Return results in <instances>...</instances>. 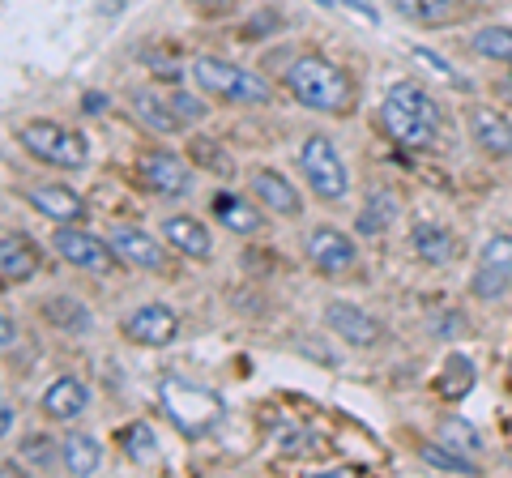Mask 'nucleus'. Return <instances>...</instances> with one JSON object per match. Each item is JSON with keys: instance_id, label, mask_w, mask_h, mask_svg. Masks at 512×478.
I'll return each mask as SVG.
<instances>
[{"instance_id": "8", "label": "nucleus", "mask_w": 512, "mask_h": 478, "mask_svg": "<svg viewBox=\"0 0 512 478\" xmlns=\"http://www.w3.org/2000/svg\"><path fill=\"white\" fill-rule=\"evenodd\" d=\"M303 257L312 261L316 274L342 278L359 265V244L338 227H316V231H308V239H303Z\"/></svg>"}, {"instance_id": "26", "label": "nucleus", "mask_w": 512, "mask_h": 478, "mask_svg": "<svg viewBox=\"0 0 512 478\" xmlns=\"http://www.w3.org/2000/svg\"><path fill=\"white\" fill-rule=\"evenodd\" d=\"M470 47L491 65H512V26H483L470 35Z\"/></svg>"}, {"instance_id": "39", "label": "nucleus", "mask_w": 512, "mask_h": 478, "mask_svg": "<svg viewBox=\"0 0 512 478\" xmlns=\"http://www.w3.org/2000/svg\"><path fill=\"white\" fill-rule=\"evenodd\" d=\"M453 5H461V9H478V5H487V0H453Z\"/></svg>"}, {"instance_id": "15", "label": "nucleus", "mask_w": 512, "mask_h": 478, "mask_svg": "<svg viewBox=\"0 0 512 478\" xmlns=\"http://www.w3.org/2000/svg\"><path fill=\"white\" fill-rule=\"evenodd\" d=\"M210 214L231 235H261L265 231V218H269V210L256 197L248 201V197H239V193H222V188L210 197Z\"/></svg>"}, {"instance_id": "32", "label": "nucleus", "mask_w": 512, "mask_h": 478, "mask_svg": "<svg viewBox=\"0 0 512 478\" xmlns=\"http://www.w3.org/2000/svg\"><path fill=\"white\" fill-rule=\"evenodd\" d=\"M508 286H512V278L500 274L495 265H478L474 278H470V291H474L478 299H500V295H508Z\"/></svg>"}, {"instance_id": "17", "label": "nucleus", "mask_w": 512, "mask_h": 478, "mask_svg": "<svg viewBox=\"0 0 512 478\" xmlns=\"http://www.w3.org/2000/svg\"><path fill=\"white\" fill-rule=\"evenodd\" d=\"M39 406H43V414L52 423H77L90 410V389L77 376H56L52 385L43 389Z\"/></svg>"}, {"instance_id": "40", "label": "nucleus", "mask_w": 512, "mask_h": 478, "mask_svg": "<svg viewBox=\"0 0 512 478\" xmlns=\"http://www.w3.org/2000/svg\"><path fill=\"white\" fill-rule=\"evenodd\" d=\"M205 5H231V0H205Z\"/></svg>"}, {"instance_id": "37", "label": "nucleus", "mask_w": 512, "mask_h": 478, "mask_svg": "<svg viewBox=\"0 0 512 478\" xmlns=\"http://www.w3.org/2000/svg\"><path fill=\"white\" fill-rule=\"evenodd\" d=\"M0 427H5V436L13 432V402H0Z\"/></svg>"}, {"instance_id": "31", "label": "nucleus", "mask_w": 512, "mask_h": 478, "mask_svg": "<svg viewBox=\"0 0 512 478\" xmlns=\"http://www.w3.org/2000/svg\"><path fill=\"white\" fill-rule=\"evenodd\" d=\"M436 440H444V444H453L457 453H483V440H478V432H474V423H466V419H457V414H444L440 419V427H436Z\"/></svg>"}, {"instance_id": "1", "label": "nucleus", "mask_w": 512, "mask_h": 478, "mask_svg": "<svg viewBox=\"0 0 512 478\" xmlns=\"http://www.w3.org/2000/svg\"><path fill=\"white\" fill-rule=\"evenodd\" d=\"M286 90H291L299 107L320 111V116H350V107H355V77H350V69L320 52L291 56Z\"/></svg>"}, {"instance_id": "10", "label": "nucleus", "mask_w": 512, "mask_h": 478, "mask_svg": "<svg viewBox=\"0 0 512 478\" xmlns=\"http://www.w3.org/2000/svg\"><path fill=\"white\" fill-rule=\"evenodd\" d=\"M325 329L333 333V338H342L346 346H359V350H372V346L384 342V325L372 312L350 304V299H329L325 304Z\"/></svg>"}, {"instance_id": "14", "label": "nucleus", "mask_w": 512, "mask_h": 478, "mask_svg": "<svg viewBox=\"0 0 512 478\" xmlns=\"http://www.w3.org/2000/svg\"><path fill=\"white\" fill-rule=\"evenodd\" d=\"M248 184H252V197L261 201L269 214H278V218H299L303 214L299 188L291 184V175H282L278 167H256L248 175Z\"/></svg>"}, {"instance_id": "22", "label": "nucleus", "mask_w": 512, "mask_h": 478, "mask_svg": "<svg viewBox=\"0 0 512 478\" xmlns=\"http://www.w3.org/2000/svg\"><path fill=\"white\" fill-rule=\"evenodd\" d=\"M393 9L402 13L406 22L427 26V30L453 26V22L461 18V5H453V0H393Z\"/></svg>"}, {"instance_id": "16", "label": "nucleus", "mask_w": 512, "mask_h": 478, "mask_svg": "<svg viewBox=\"0 0 512 478\" xmlns=\"http://www.w3.org/2000/svg\"><path fill=\"white\" fill-rule=\"evenodd\" d=\"M158 235L167 239L171 252H180V257H188V261H210V252H214V235L205 231V222L192 218V214H171V218H163Z\"/></svg>"}, {"instance_id": "30", "label": "nucleus", "mask_w": 512, "mask_h": 478, "mask_svg": "<svg viewBox=\"0 0 512 478\" xmlns=\"http://www.w3.org/2000/svg\"><path fill=\"white\" fill-rule=\"evenodd\" d=\"M43 321L56 325V329H90V312L86 304H77L73 295H56V299H43Z\"/></svg>"}, {"instance_id": "11", "label": "nucleus", "mask_w": 512, "mask_h": 478, "mask_svg": "<svg viewBox=\"0 0 512 478\" xmlns=\"http://www.w3.org/2000/svg\"><path fill=\"white\" fill-rule=\"evenodd\" d=\"M111 248H116L120 265H133V269H150V274H158V269H167V239L154 235L146 227H128V222H120V227H111Z\"/></svg>"}, {"instance_id": "18", "label": "nucleus", "mask_w": 512, "mask_h": 478, "mask_svg": "<svg viewBox=\"0 0 512 478\" xmlns=\"http://www.w3.org/2000/svg\"><path fill=\"white\" fill-rule=\"evenodd\" d=\"M26 201H30V210L43 214V218H52L56 227L86 218V197L73 193V188H64V184H35L26 193Z\"/></svg>"}, {"instance_id": "13", "label": "nucleus", "mask_w": 512, "mask_h": 478, "mask_svg": "<svg viewBox=\"0 0 512 478\" xmlns=\"http://www.w3.org/2000/svg\"><path fill=\"white\" fill-rule=\"evenodd\" d=\"M120 333L137 346H171L180 338V316L167 304H141L120 321Z\"/></svg>"}, {"instance_id": "3", "label": "nucleus", "mask_w": 512, "mask_h": 478, "mask_svg": "<svg viewBox=\"0 0 512 478\" xmlns=\"http://www.w3.org/2000/svg\"><path fill=\"white\" fill-rule=\"evenodd\" d=\"M158 406H163V414L171 419V427L188 440H201L210 436L214 427L222 423V414H227V402L205 389V385H192V380L167 372L163 380H158Z\"/></svg>"}, {"instance_id": "2", "label": "nucleus", "mask_w": 512, "mask_h": 478, "mask_svg": "<svg viewBox=\"0 0 512 478\" xmlns=\"http://www.w3.org/2000/svg\"><path fill=\"white\" fill-rule=\"evenodd\" d=\"M380 129L389 141L406 150H427L440 141L444 129V116H440V103L423 82H393L389 94L380 103Z\"/></svg>"}, {"instance_id": "7", "label": "nucleus", "mask_w": 512, "mask_h": 478, "mask_svg": "<svg viewBox=\"0 0 512 478\" xmlns=\"http://www.w3.org/2000/svg\"><path fill=\"white\" fill-rule=\"evenodd\" d=\"M56 252L73 269H86V274H111L116 261H120L116 248H111V239L94 235L86 227H77V222H64V227L56 231Z\"/></svg>"}, {"instance_id": "34", "label": "nucleus", "mask_w": 512, "mask_h": 478, "mask_svg": "<svg viewBox=\"0 0 512 478\" xmlns=\"http://www.w3.org/2000/svg\"><path fill=\"white\" fill-rule=\"evenodd\" d=\"M167 103H171V111H175V120H180V124H201V120H205V103L197 99V94L171 90V94H167Z\"/></svg>"}, {"instance_id": "38", "label": "nucleus", "mask_w": 512, "mask_h": 478, "mask_svg": "<svg viewBox=\"0 0 512 478\" xmlns=\"http://www.w3.org/2000/svg\"><path fill=\"white\" fill-rule=\"evenodd\" d=\"M86 107H90V111H103L107 99H103V94H86Z\"/></svg>"}, {"instance_id": "9", "label": "nucleus", "mask_w": 512, "mask_h": 478, "mask_svg": "<svg viewBox=\"0 0 512 478\" xmlns=\"http://www.w3.org/2000/svg\"><path fill=\"white\" fill-rule=\"evenodd\" d=\"M137 171L150 193H158V197H188L192 193V158H180L171 150H146L137 158Z\"/></svg>"}, {"instance_id": "25", "label": "nucleus", "mask_w": 512, "mask_h": 478, "mask_svg": "<svg viewBox=\"0 0 512 478\" xmlns=\"http://www.w3.org/2000/svg\"><path fill=\"white\" fill-rule=\"evenodd\" d=\"M116 444H120V453L133 461V466H150V461L158 457V440H154L150 423H124L116 432Z\"/></svg>"}, {"instance_id": "36", "label": "nucleus", "mask_w": 512, "mask_h": 478, "mask_svg": "<svg viewBox=\"0 0 512 478\" xmlns=\"http://www.w3.org/2000/svg\"><path fill=\"white\" fill-rule=\"evenodd\" d=\"M495 99H504V103L512 107V73H504V77H495Z\"/></svg>"}, {"instance_id": "27", "label": "nucleus", "mask_w": 512, "mask_h": 478, "mask_svg": "<svg viewBox=\"0 0 512 478\" xmlns=\"http://www.w3.org/2000/svg\"><path fill=\"white\" fill-rule=\"evenodd\" d=\"M188 158H192V167H201L210 175H222V180L235 171V158L222 150V141H214V137H192L188 141Z\"/></svg>"}, {"instance_id": "23", "label": "nucleus", "mask_w": 512, "mask_h": 478, "mask_svg": "<svg viewBox=\"0 0 512 478\" xmlns=\"http://www.w3.org/2000/svg\"><path fill=\"white\" fill-rule=\"evenodd\" d=\"M410 244H414V252H419L427 265H444L448 257H453L457 239H453V231H448V227H436V222H419L414 235H410Z\"/></svg>"}, {"instance_id": "4", "label": "nucleus", "mask_w": 512, "mask_h": 478, "mask_svg": "<svg viewBox=\"0 0 512 478\" xmlns=\"http://www.w3.org/2000/svg\"><path fill=\"white\" fill-rule=\"evenodd\" d=\"M192 77H197V86L205 94H214V99H222V103H244V107L274 103L269 77L252 73L244 65H231V60H222V56H197L192 60Z\"/></svg>"}, {"instance_id": "29", "label": "nucleus", "mask_w": 512, "mask_h": 478, "mask_svg": "<svg viewBox=\"0 0 512 478\" xmlns=\"http://www.w3.org/2000/svg\"><path fill=\"white\" fill-rule=\"evenodd\" d=\"M419 461H427V466H436V470H453V474H478V461L470 453H457L453 444H444V440L419 444Z\"/></svg>"}, {"instance_id": "24", "label": "nucleus", "mask_w": 512, "mask_h": 478, "mask_svg": "<svg viewBox=\"0 0 512 478\" xmlns=\"http://www.w3.org/2000/svg\"><path fill=\"white\" fill-rule=\"evenodd\" d=\"M393 218H397V197L389 188H372L359 210V235H384L393 227Z\"/></svg>"}, {"instance_id": "33", "label": "nucleus", "mask_w": 512, "mask_h": 478, "mask_svg": "<svg viewBox=\"0 0 512 478\" xmlns=\"http://www.w3.org/2000/svg\"><path fill=\"white\" fill-rule=\"evenodd\" d=\"M478 261L483 265H495L500 274L512 278V235H487L483 248H478Z\"/></svg>"}, {"instance_id": "6", "label": "nucleus", "mask_w": 512, "mask_h": 478, "mask_svg": "<svg viewBox=\"0 0 512 478\" xmlns=\"http://www.w3.org/2000/svg\"><path fill=\"white\" fill-rule=\"evenodd\" d=\"M299 171H303V180H308V188L320 197V201H346L350 193V171L342 163V154L338 146H333V137L325 133H308L303 137V146H299Z\"/></svg>"}, {"instance_id": "21", "label": "nucleus", "mask_w": 512, "mask_h": 478, "mask_svg": "<svg viewBox=\"0 0 512 478\" xmlns=\"http://www.w3.org/2000/svg\"><path fill=\"white\" fill-rule=\"evenodd\" d=\"M60 466L77 474V478H86V474H99L103 466V444L94 440L90 432H69L60 440Z\"/></svg>"}, {"instance_id": "20", "label": "nucleus", "mask_w": 512, "mask_h": 478, "mask_svg": "<svg viewBox=\"0 0 512 478\" xmlns=\"http://www.w3.org/2000/svg\"><path fill=\"white\" fill-rule=\"evenodd\" d=\"M128 107H133V116L146 124L150 133H163V137H171V133H180L184 124L175 120V111H171V103L163 99V94H154V90H146V86H137V90H128Z\"/></svg>"}, {"instance_id": "12", "label": "nucleus", "mask_w": 512, "mask_h": 478, "mask_svg": "<svg viewBox=\"0 0 512 478\" xmlns=\"http://www.w3.org/2000/svg\"><path fill=\"white\" fill-rule=\"evenodd\" d=\"M466 129H470V141L487 158H495V163H508V158H512V120L504 116L500 107L474 103L466 111Z\"/></svg>"}, {"instance_id": "5", "label": "nucleus", "mask_w": 512, "mask_h": 478, "mask_svg": "<svg viewBox=\"0 0 512 478\" xmlns=\"http://www.w3.org/2000/svg\"><path fill=\"white\" fill-rule=\"evenodd\" d=\"M18 141L30 158H39L47 167H60V171H82L90 163V141L82 133H73L69 124H56V120H30L18 129Z\"/></svg>"}, {"instance_id": "28", "label": "nucleus", "mask_w": 512, "mask_h": 478, "mask_svg": "<svg viewBox=\"0 0 512 478\" xmlns=\"http://www.w3.org/2000/svg\"><path fill=\"white\" fill-rule=\"evenodd\" d=\"M470 389H474V363L453 355V359L444 363V372L436 376V393L444 397V402H461Z\"/></svg>"}, {"instance_id": "35", "label": "nucleus", "mask_w": 512, "mask_h": 478, "mask_svg": "<svg viewBox=\"0 0 512 478\" xmlns=\"http://www.w3.org/2000/svg\"><path fill=\"white\" fill-rule=\"evenodd\" d=\"M13 342H18V325H13V316L5 312V316H0V346L13 350Z\"/></svg>"}, {"instance_id": "19", "label": "nucleus", "mask_w": 512, "mask_h": 478, "mask_svg": "<svg viewBox=\"0 0 512 478\" xmlns=\"http://www.w3.org/2000/svg\"><path fill=\"white\" fill-rule=\"evenodd\" d=\"M35 269H39V252L22 231L0 235V274H5V282H30Z\"/></svg>"}]
</instances>
